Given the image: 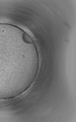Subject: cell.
<instances>
[{
  "label": "cell",
  "instance_id": "2",
  "mask_svg": "<svg viewBox=\"0 0 76 122\" xmlns=\"http://www.w3.org/2000/svg\"></svg>",
  "mask_w": 76,
  "mask_h": 122
},
{
  "label": "cell",
  "instance_id": "1",
  "mask_svg": "<svg viewBox=\"0 0 76 122\" xmlns=\"http://www.w3.org/2000/svg\"><path fill=\"white\" fill-rule=\"evenodd\" d=\"M12 41L10 35L0 32V76L8 75L14 72L11 63Z\"/></svg>",
  "mask_w": 76,
  "mask_h": 122
}]
</instances>
